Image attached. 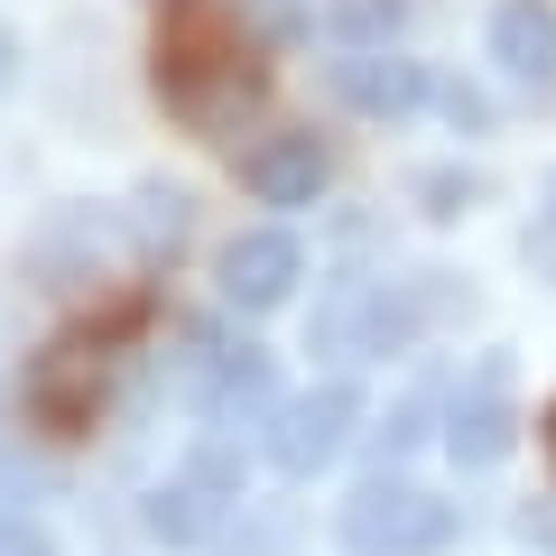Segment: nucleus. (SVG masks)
<instances>
[{
	"mask_svg": "<svg viewBox=\"0 0 556 556\" xmlns=\"http://www.w3.org/2000/svg\"><path fill=\"white\" fill-rule=\"evenodd\" d=\"M159 102L204 139H223L260 102V47L232 28V10H214V0H177V10H167V28H159Z\"/></svg>",
	"mask_w": 556,
	"mask_h": 556,
	"instance_id": "nucleus-1",
	"label": "nucleus"
},
{
	"mask_svg": "<svg viewBox=\"0 0 556 556\" xmlns=\"http://www.w3.org/2000/svg\"><path fill=\"white\" fill-rule=\"evenodd\" d=\"M343 547L353 556H437V547H455V501L380 473L343 501Z\"/></svg>",
	"mask_w": 556,
	"mask_h": 556,
	"instance_id": "nucleus-2",
	"label": "nucleus"
},
{
	"mask_svg": "<svg viewBox=\"0 0 556 556\" xmlns=\"http://www.w3.org/2000/svg\"><path fill=\"white\" fill-rule=\"evenodd\" d=\"M353 427H362L353 380H325V390H306V399H278L269 408V464L288 482H306V473H325V464L353 445Z\"/></svg>",
	"mask_w": 556,
	"mask_h": 556,
	"instance_id": "nucleus-3",
	"label": "nucleus"
},
{
	"mask_svg": "<svg viewBox=\"0 0 556 556\" xmlns=\"http://www.w3.org/2000/svg\"><path fill=\"white\" fill-rule=\"evenodd\" d=\"M186 380H195V399H204V417H214V427H251V417L278 408V390H269V353H251V343H223L214 325H195V334H186Z\"/></svg>",
	"mask_w": 556,
	"mask_h": 556,
	"instance_id": "nucleus-4",
	"label": "nucleus"
},
{
	"mask_svg": "<svg viewBox=\"0 0 556 556\" xmlns=\"http://www.w3.org/2000/svg\"><path fill=\"white\" fill-rule=\"evenodd\" d=\"M102 408V353L93 343H56V353H38V371H28V417H38L47 437H84Z\"/></svg>",
	"mask_w": 556,
	"mask_h": 556,
	"instance_id": "nucleus-5",
	"label": "nucleus"
},
{
	"mask_svg": "<svg viewBox=\"0 0 556 556\" xmlns=\"http://www.w3.org/2000/svg\"><path fill=\"white\" fill-rule=\"evenodd\" d=\"M306 278V251L298 232H241L232 251H223V306H241V316H269V306H288V288Z\"/></svg>",
	"mask_w": 556,
	"mask_h": 556,
	"instance_id": "nucleus-6",
	"label": "nucleus"
},
{
	"mask_svg": "<svg viewBox=\"0 0 556 556\" xmlns=\"http://www.w3.org/2000/svg\"><path fill=\"white\" fill-rule=\"evenodd\" d=\"M232 501H241V473H232V455H195V464H186V473L167 482L159 501H149V529H159L167 547H195V538L214 529V519L232 510Z\"/></svg>",
	"mask_w": 556,
	"mask_h": 556,
	"instance_id": "nucleus-7",
	"label": "nucleus"
},
{
	"mask_svg": "<svg viewBox=\"0 0 556 556\" xmlns=\"http://www.w3.org/2000/svg\"><path fill=\"white\" fill-rule=\"evenodd\" d=\"M510 445H519V417H510V371H501V362H482V371H473V390L455 399V427H445V455H455V464H473V473H482V464H501Z\"/></svg>",
	"mask_w": 556,
	"mask_h": 556,
	"instance_id": "nucleus-8",
	"label": "nucleus"
},
{
	"mask_svg": "<svg viewBox=\"0 0 556 556\" xmlns=\"http://www.w3.org/2000/svg\"><path fill=\"white\" fill-rule=\"evenodd\" d=\"M334 93L353 102V112H371V121H399V112H417V102L437 93V84L417 75V56H390V47H343V56H334Z\"/></svg>",
	"mask_w": 556,
	"mask_h": 556,
	"instance_id": "nucleus-9",
	"label": "nucleus"
},
{
	"mask_svg": "<svg viewBox=\"0 0 556 556\" xmlns=\"http://www.w3.org/2000/svg\"><path fill=\"white\" fill-rule=\"evenodd\" d=\"M241 186H251L260 204H316V195H325V149H316V130L260 139L251 159H241Z\"/></svg>",
	"mask_w": 556,
	"mask_h": 556,
	"instance_id": "nucleus-10",
	"label": "nucleus"
},
{
	"mask_svg": "<svg viewBox=\"0 0 556 556\" xmlns=\"http://www.w3.org/2000/svg\"><path fill=\"white\" fill-rule=\"evenodd\" d=\"M492 56L510 84H556V0H501L492 10Z\"/></svg>",
	"mask_w": 556,
	"mask_h": 556,
	"instance_id": "nucleus-11",
	"label": "nucleus"
},
{
	"mask_svg": "<svg viewBox=\"0 0 556 556\" xmlns=\"http://www.w3.org/2000/svg\"><path fill=\"white\" fill-rule=\"evenodd\" d=\"M399 20H408V0H334V28H343L353 47H390Z\"/></svg>",
	"mask_w": 556,
	"mask_h": 556,
	"instance_id": "nucleus-12",
	"label": "nucleus"
},
{
	"mask_svg": "<svg viewBox=\"0 0 556 556\" xmlns=\"http://www.w3.org/2000/svg\"><path fill=\"white\" fill-rule=\"evenodd\" d=\"M139 241H149V251H177L186 241V195L177 186H149V195H139Z\"/></svg>",
	"mask_w": 556,
	"mask_h": 556,
	"instance_id": "nucleus-13",
	"label": "nucleus"
},
{
	"mask_svg": "<svg viewBox=\"0 0 556 556\" xmlns=\"http://www.w3.org/2000/svg\"><path fill=\"white\" fill-rule=\"evenodd\" d=\"M417 195H427V214H437V223H455L464 204L482 195V186H473V177H455V167H437V177H417Z\"/></svg>",
	"mask_w": 556,
	"mask_h": 556,
	"instance_id": "nucleus-14",
	"label": "nucleus"
},
{
	"mask_svg": "<svg viewBox=\"0 0 556 556\" xmlns=\"http://www.w3.org/2000/svg\"><path fill=\"white\" fill-rule=\"evenodd\" d=\"M437 102H445V112H455V130H492V102H482L473 84H445Z\"/></svg>",
	"mask_w": 556,
	"mask_h": 556,
	"instance_id": "nucleus-15",
	"label": "nucleus"
},
{
	"mask_svg": "<svg viewBox=\"0 0 556 556\" xmlns=\"http://www.w3.org/2000/svg\"><path fill=\"white\" fill-rule=\"evenodd\" d=\"M0 556H56V547L38 529H20V519H0Z\"/></svg>",
	"mask_w": 556,
	"mask_h": 556,
	"instance_id": "nucleus-16",
	"label": "nucleus"
},
{
	"mask_svg": "<svg viewBox=\"0 0 556 556\" xmlns=\"http://www.w3.org/2000/svg\"><path fill=\"white\" fill-rule=\"evenodd\" d=\"M10 65H20V56H10V38H0V84H10Z\"/></svg>",
	"mask_w": 556,
	"mask_h": 556,
	"instance_id": "nucleus-17",
	"label": "nucleus"
},
{
	"mask_svg": "<svg viewBox=\"0 0 556 556\" xmlns=\"http://www.w3.org/2000/svg\"><path fill=\"white\" fill-rule=\"evenodd\" d=\"M547 445H556V417H547Z\"/></svg>",
	"mask_w": 556,
	"mask_h": 556,
	"instance_id": "nucleus-18",
	"label": "nucleus"
}]
</instances>
